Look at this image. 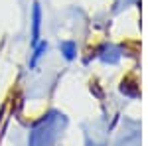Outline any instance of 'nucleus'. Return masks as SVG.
Here are the masks:
<instances>
[{
    "label": "nucleus",
    "instance_id": "obj_1",
    "mask_svg": "<svg viewBox=\"0 0 148 146\" xmlns=\"http://www.w3.org/2000/svg\"><path fill=\"white\" fill-rule=\"evenodd\" d=\"M65 119L59 114H49L42 123L34 128V132L30 136V146H49L56 136L59 134V128L63 126Z\"/></svg>",
    "mask_w": 148,
    "mask_h": 146
},
{
    "label": "nucleus",
    "instance_id": "obj_2",
    "mask_svg": "<svg viewBox=\"0 0 148 146\" xmlns=\"http://www.w3.org/2000/svg\"><path fill=\"white\" fill-rule=\"evenodd\" d=\"M38 34H40V6L36 4V8H34V42H38Z\"/></svg>",
    "mask_w": 148,
    "mask_h": 146
}]
</instances>
